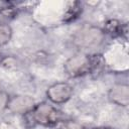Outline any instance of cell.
Returning a JSON list of instances; mask_svg holds the SVG:
<instances>
[{
  "label": "cell",
  "mask_w": 129,
  "mask_h": 129,
  "mask_svg": "<svg viewBox=\"0 0 129 129\" xmlns=\"http://www.w3.org/2000/svg\"><path fill=\"white\" fill-rule=\"evenodd\" d=\"M103 63L101 55H88L85 53H77L71 56L63 66L64 73L71 78H79L91 74Z\"/></svg>",
  "instance_id": "6da1fadb"
},
{
  "label": "cell",
  "mask_w": 129,
  "mask_h": 129,
  "mask_svg": "<svg viewBox=\"0 0 129 129\" xmlns=\"http://www.w3.org/2000/svg\"><path fill=\"white\" fill-rule=\"evenodd\" d=\"M104 31L95 26H86L81 28L74 35V43L82 48H93L102 43Z\"/></svg>",
  "instance_id": "7a4b0ae2"
},
{
  "label": "cell",
  "mask_w": 129,
  "mask_h": 129,
  "mask_svg": "<svg viewBox=\"0 0 129 129\" xmlns=\"http://www.w3.org/2000/svg\"><path fill=\"white\" fill-rule=\"evenodd\" d=\"M32 115V120L42 126H52L59 122L61 118L60 112L54 108L52 105L47 103H40L35 105L30 111Z\"/></svg>",
  "instance_id": "3957f363"
},
{
  "label": "cell",
  "mask_w": 129,
  "mask_h": 129,
  "mask_svg": "<svg viewBox=\"0 0 129 129\" xmlns=\"http://www.w3.org/2000/svg\"><path fill=\"white\" fill-rule=\"evenodd\" d=\"M73 87L64 82H58L48 87L46 96L48 100L54 104H62L68 102L73 96Z\"/></svg>",
  "instance_id": "277c9868"
},
{
  "label": "cell",
  "mask_w": 129,
  "mask_h": 129,
  "mask_svg": "<svg viewBox=\"0 0 129 129\" xmlns=\"http://www.w3.org/2000/svg\"><path fill=\"white\" fill-rule=\"evenodd\" d=\"M34 106H35L34 100L30 96L19 95V96L9 97L7 109L12 113L25 114V113H29L34 108Z\"/></svg>",
  "instance_id": "5b68a950"
},
{
  "label": "cell",
  "mask_w": 129,
  "mask_h": 129,
  "mask_svg": "<svg viewBox=\"0 0 129 129\" xmlns=\"http://www.w3.org/2000/svg\"><path fill=\"white\" fill-rule=\"evenodd\" d=\"M109 100L115 105L126 107L129 104V87L128 85L118 84L113 86L108 93Z\"/></svg>",
  "instance_id": "8992f818"
},
{
  "label": "cell",
  "mask_w": 129,
  "mask_h": 129,
  "mask_svg": "<svg viewBox=\"0 0 129 129\" xmlns=\"http://www.w3.org/2000/svg\"><path fill=\"white\" fill-rule=\"evenodd\" d=\"M104 31L111 35H126L127 34V25L122 24L116 19H110L105 23Z\"/></svg>",
  "instance_id": "52a82bcc"
},
{
  "label": "cell",
  "mask_w": 129,
  "mask_h": 129,
  "mask_svg": "<svg viewBox=\"0 0 129 129\" xmlns=\"http://www.w3.org/2000/svg\"><path fill=\"white\" fill-rule=\"evenodd\" d=\"M82 11V7H81V3L78 1H73V2H69L68 4V8L67 11L64 13V17H63V21H72L74 19H76L80 12Z\"/></svg>",
  "instance_id": "ba28073f"
},
{
  "label": "cell",
  "mask_w": 129,
  "mask_h": 129,
  "mask_svg": "<svg viewBox=\"0 0 129 129\" xmlns=\"http://www.w3.org/2000/svg\"><path fill=\"white\" fill-rule=\"evenodd\" d=\"M12 37V28L4 22H0V46L6 45Z\"/></svg>",
  "instance_id": "9c48e42d"
},
{
  "label": "cell",
  "mask_w": 129,
  "mask_h": 129,
  "mask_svg": "<svg viewBox=\"0 0 129 129\" xmlns=\"http://www.w3.org/2000/svg\"><path fill=\"white\" fill-rule=\"evenodd\" d=\"M59 129H86V127H85L84 125H82L81 123L77 122V121H72V120H70V121L63 122V123L60 125Z\"/></svg>",
  "instance_id": "30bf717a"
},
{
  "label": "cell",
  "mask_w": 129,
  "mask_h": 129,
  "mask_svg": "<svg viewBox=\"0 0 129 129\" xmlns=\"http://www.w3.org/2000/svg\"><path fill=\"white\" fill-rule=\"evenodd\" d=\"M8 100H9V96L3 92H0V112L7 108Z\"/></svg>",
  "instance_id": "8fae6325"
},
{
  "label": "cell",
  "mask_w": 129,
  "mask_h": 129,
  "mask_svg": "<svg viewBox=\"0 0 129 129\" xmlns=\"http://www.w3.org/2000/svg\"><path fill=\"white\" fill-rule=\"evenodd\" d=\"M0 14H2L5 17H12L15 15V10L12 7H6L0 9Z\"/></svg>",
  "instance_id": "7c38bea8"
},
{
  "label": "cell",
  "mask_w": 129,
  "mask_h": 129,
  "mask_svg": "<svg viewBox=\"0 0 129 129\" xmlns=\"http://www.w3.org/2000/svg\"><path fill=\"white\" fill-rule=\"evenodd\" d=\"M93 129H112V128H109V127H96V128H93Z\"/></svg>",
  "instance_id": "4fadbf2b"
}]
</instances>
